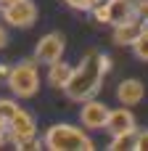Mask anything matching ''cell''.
Here are the masks:
<instances>
[{
    "instance_id": "obj_1",
    "label": "cell",
    "mask_w": 148,
    "mask_h": 151,
    "mask_svg": "<svg viewBox=\"0 0 148 151\" xmlns=\"http://www.w3.org/2000/svg\"><path fill=\"white\" fill-rule=\"evenodd\" d=\"M111 72V56L106 53H98V50H90L71 72V80L64 85V96L69 101H87V98H95L101 85H103V77Z\"/></svg>"
},
{
    "instance_id": "obj_2",
    "label": "cell",
    "mask_w": 148,
    "mask_h": 151,
    "mask_svg": "<svg viewBox=\"0 0 148 151\" xmlns=\"http://www.w3.org/2000/svg\"><path fill=\"white\" fill-rule=\"evenodd\" d=\"M42 146L50 149V151H93L95 149L93 138L82 127L66 125V122L50 125L45 130V135H42Z\"/></svg>"
},
{
    "instance_id": "obj_3",
    "label": "cell",
    "mask_w": 148,
    "mask_h": 151,
    "mask_svg": "<svg viewBox=\"0 0 148 151\" xmlns=\"http://www.w3.org/2000/svg\"><path fill=\"white\" fill-rule=\"evenodd\" d=\"M5 85L11 88L13 98H32L40 90V72H37V61L34 58H24L16 66H11Z\"/></svg>"
},
{
    "instance_id": "obj_4",
    "label": "cell",
    "mask_w": 148,
    "mask_h": 151,
    "mask_svg": "<svg viewBox=\"0 0 148 151\" xmlns=\"http://www.w3.org/2000/svg\"><path fill=\"white\" fill-rule=\"evenodd\" d=\"M32 138H37L34 114L19 106V111H16V114L11 117V122H8V141L16 143V146H21V143H26V141H32Z\"/></svg>"
},
{
    "instance_id": "obj_5",
    "label": "cell",
    "mask_w": 148,
    "mask_h": 151,
    "mask_svg": "<svg viewBox=\"0 0 148 151\" xmlns=\"http://www.w3.org/2000/svg\"><path fill=\"white\" fill-rule=\"evenodd\" d=\"M64 50H66L64 35H61V32H48L45 37L37 40L32 58H34L37 64H53V61H58V58L64 56Z\"/></svg>"
},
{
    "instance_id": "obj_6",
    "label": "cell",
    "mask_w": 148,
    "mask_h": 151,
    "mask_svg": "<svg viewBox=\"0 0 148 151\" xmlns=\"http://www.w3.org/2000/svg\"><path fill=\"white\" fill-rule=\"evenodd\" d=\"M3 21L8 27H16V29H29L34 21H37V5L32 0H19L13 5H8L5 11H0Z\"/></svg>"
},
{
    "instance_id": "obj_7",
    "label": "cell",
    "mask_w": 148,
    "mask_h": 151,
    "mask_svg": "<svg viewBox=\"0 0 148 151\" xmlns=\"http://www.w3.org/2000/svg\"><path fill=\"white\" fill-rule=\"evenodd\" d=\"M106 117H109V106L95 101V98H87L82 101V109H79V122L85 130H103L106 127Z\"/></svg>"
},
{
    "instance_id": "obj_8",
    "label": "cell",
    "mask_w": 148,
    "mask_h": 151,
    "mask_svg": "<svg viewBox=\"0 0 148 151\" xmlns=\"http://www.w3.org/2000/svg\"><path fill=\"white\" fill-rule=\"evenodd\" d=\"M106 130H109L111 135H122V133H132V130H138V122H135V114L130 111V106L109 109Z\"/></svg>"
},
{
    "instance_id": "obj_9",
    "label": "cell",
    "mask_w": 148,
    "mask_h": 151,
    "mask_svg": "<svg viewBox=\"0 0 148 151\" xmlns=\"http://www.w3.org/2000/svg\"><path fill=\"white\" fill-rule=\"evenodd\" d=\"M143 96H146V85H143L140 80H135V77L122 80V82L117 85V98H119L122 106H135V104L143 101Z\"/></svg>"
},
{
    "instance_id": "obj_10",
    "label": "cell",
    "mask_w": 148,
    "mask_h": 151,
    "mask_svg": "<svg viewBox=\"0 0 148 151\" xmlns=\"http://www.w3.org/2000/svg\"><path fill=\"white\" fill-rule=\"evenodd\" d=\"M140 27H143V21H138L135 16L127 19V21H122V24H114L111 40H114L117 45H132V42L138 40V35H140Z\"/></svg>"
},
{
    "instance_id": "obj_11",
    "label": "cell",
    "mask_w": 148,
    "mask_h": 151,
    "mask_svg": "<svg viewBox=\"0 0 148 151\" xmlns=\"http://www.w3.org/2000/svg\"><path fill=\"white\" fill-rule=\"evenodd\" d=\"M71 72H74V66L71 64H66V61H53V64H48V85L50 88H56V90H64V85L71 80Z\"/></svg>"
},
{
    "instance_id": "obj_12",
    "label": "cell",
    "mask_w": 148,
    "mask_h": 151,
    "mask_svg": "<svg viewBox=\"0 0 148 151\" xmlns=\"http://www.w3.org/2000/svg\"><path fill=\"white\" fill-rule=\"evenodd\" d=\"M106 5H109V24L111 27L135 16L132 13V0H106Z\"/></svg>"
},
{
    "instance_id": "obj_13",
    "label": "cell",
    "mask_w": 148,
    "mask_h": 151,
    "mask_svg": "<svg viewBox=\"0 0 148 151\" xmlns=\"http://www.w3.org/2000/svg\"><path fill=\"white\" fill-rule=\"evenodd\" d=\"M135 149V130L132 133H122V135H111L109 151H132Z\"/></svg>"
},
{
    "instance_id": "obj_14",
    "label": "cell",
    "mask_w": 148,
    "mask_h": 151,
    "mask_svg": "<svg viewBox=\"0 0 148 151\" xmlns=\"http://www.w3.org/2000/svg\"><path fill=\"white\" fill-rule=\"evenodd\" d=\"M132 53H135L140 61H148V21H143L140 35H138V40L132 42Z\"/></svg>"
},
{
    "instance_id": "obj_15",
    "label": "cell",
    "mask_w": 148,
    "mask_h": 151,
    "mask_svg": "<svg viewBox=\"0 0 148 151\" xmlns=\"http://www.w3.org/2000/svg\"><path fill=\"white\" fill-rule=\"evenodd\" d=\"M19 111V104L13 101V98H0V122H11V117Z\"/></svg>"
},
{
    "instance_id": "obj_16",
    "label": "cell",
    "mask_w": 148,
    "mask_h": 151,
    "mask_svg": "<svg viewBox=\"0 0 148 151\" xmlns=\"http://www.w3.org/2000/svg\"><path fill=\"white\" fill-rule=\"evenodd\" d=\"M90 13H93V19H95L98 24H109V5H106V0H103V3H95V5L90 8Z\"/></svg>"
},
{
    "instance_id": "obj_17",
    "label": "cell",
    "mask_w": 148,
    "mask_h": 151,
    "mask_svg": "<svg viewBox=\"0 0 148 151\" xmlns=\"http://www.w3.org/2000/svg\"><path fill=\"white\" fill-rule=\"evenodd\" d=\"M132 13L138 21H148V0H132Z\"/></svg>"
},
{
    "instance_id": "obj_18",
    "label": "cell",
    "mask_w": 148,
    "mask_h": 151,
    "mask_svg": "<svg viewBox=\"0 0 148 151\" xmlns=\"http://www.w3.org/2000/svg\"><path fill=\"white\" fill-rule=\"evenodd\" d=\"M132 151H148V130H135V149Z\"/></svg>"
},
{
    "instance_id": "obj_19",
    "label": "cell",
    "mask_w": 148,
    "mask_h": 151,
    "mask_svg": "<svg viewBox=\"0 0 148 151\" xmlns=\"http://www.w3.org/2000/svg\"><path fill=\"white\" fill-rule=\"evenodd\" d=\"M8 40H11V37H8V29H5V27H0V50L8 45Z\"/></svg>"
},
{
    "instance_id": "obj_20",
    "label": "cell",
    "mask_w": 148,
    "mask_h": 151,
    "mask_svg": "<svg viewBox=\"0 0 148 151\" xmlns=\"http://www.w3.org/2000/svg\"><path fill=\"white\" fill-rule=\"evenodd\" d=\"M5 141H8V125H5V122H0V146H3Z\"/></svg>"
},
{
    "instance_id": "obj_21",
    "label": "cell",
    "mask_w": 148,
    "mask_h": 151,
    "mask_svg": "<svg viewBox=\"0 0 148 151\" xmlns=\"http://www.w3.org/2000/svg\"><path fill=\"white\" fill-rule=\"evenodd\" d=\"M8 72H11V66H5V64H0V80L5 82V77H8Z\"/></svg>"
},
{
    "instance_id": "obj_22",
    "label": "cell",
    "mask_w": 148,
    "mask_h": 151,
    "mask_svg": "<svg viewBox=\"0 0 148 151\" xmlns=\"http://www.w3.org/2000/svg\"><path fill=\"white\" fill-rule=\"evenodd\" d=\"M13 3H19V0H0V11H5V8L13 5Z\"/></svg>"
}]
</instances>
